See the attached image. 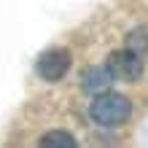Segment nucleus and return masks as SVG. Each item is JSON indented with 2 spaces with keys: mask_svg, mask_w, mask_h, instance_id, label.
Wrapping results in <instances>:
<instances>
[{
  "mask_svg": "<svg viewBox=\"0 0 148 148\" xmlns=\"http://www.w3.org/2000/svg\"><path fill=\"white\" fill-rule=\"evenodd\" d=\"M89 116L100 127H121L132 116V105L124 94L119 92H100L89 105Z\"/></svg>",
  "mask_w": 148,
  "mask_h": 148,
  "instance_id": "obj_1",
  "label": "nucleus"
},
{
  "mask_svg": "<svg viewBox=\"0 0 148 148\" xmlns=\"http://www.w3.org/2000/svg\"><path fill=\"white\" fill-rule=\"evenodd\" d=\"M108 70L113 81H137L143 75V57L132 49H119L108 57Z\"/></svg>",
  "mask_w": 148,
  "mask_h": 148,
  "instance_id": "obj_2",
  "label": "nucleus"
},
{
  "mask_svg": "<svg viewBox=\"0 0 148 148\" xmlns=\"http://www.w3.org/2000/svg\"><path fill=\"white\" fill-rule=\"evenodd\" d=\"M70 62H73V57H70L67 49H49V51H43V54L38 57L35 73L43 78V81L54 84V81H59V78L70 70Z\"/></svg>",
  "mask_w": 148,
  "mask_h": 148,
  "instance_id": "obj_3",
  "label": "nucleus"
},
{
  "mask_svg": "<svg viewBox=\"0 0 148 148\" xmlns=\"http://www.w3.org/2000/svg\"><path fill=\"white\" fill-rule=\"evenodd\" d=\"M110 81H113V75H110L108 67H89V70L84 73V78H81L84 89L86 92H97V94L105 92L110 86Z\"/></svg>",
  "mask_w": 148,
  "mask_h": 148,
  "instance_id": "obj_4",
  "label": "nucleus"
},
{
  "mask_svg": "<svg viewBox=\"0 0 148 148\" xmlns=\"http://www.w3.org/2000/svg\"><path fill=\"white\" fill-rule=\"evenodd\" d=\"M38 148H78L75 137L70 132H65V129H51V132H46L40 137Z\"/></svg>",
  "mask_w": 148,
  "mask_h": 148,
  "instance_id": "obj_5",
  "label": "nucleus"
},
{
  "mask_svg": "<svg viewBox=\"0 0 148 148\" xmlns=\"http://www.w3.org/2000/svg\"><path fill=\"white\" fill-rule=\"evenodd\" d=\"M127 49L137 51L140 57H148V27H137V30L129 32V38H127Z\"/></svg>",
  "mask_w": 148,
  "mask_h": 148,
  "instance_id": "obj_6",
  "label": "nucleus"
}]
</instances>
